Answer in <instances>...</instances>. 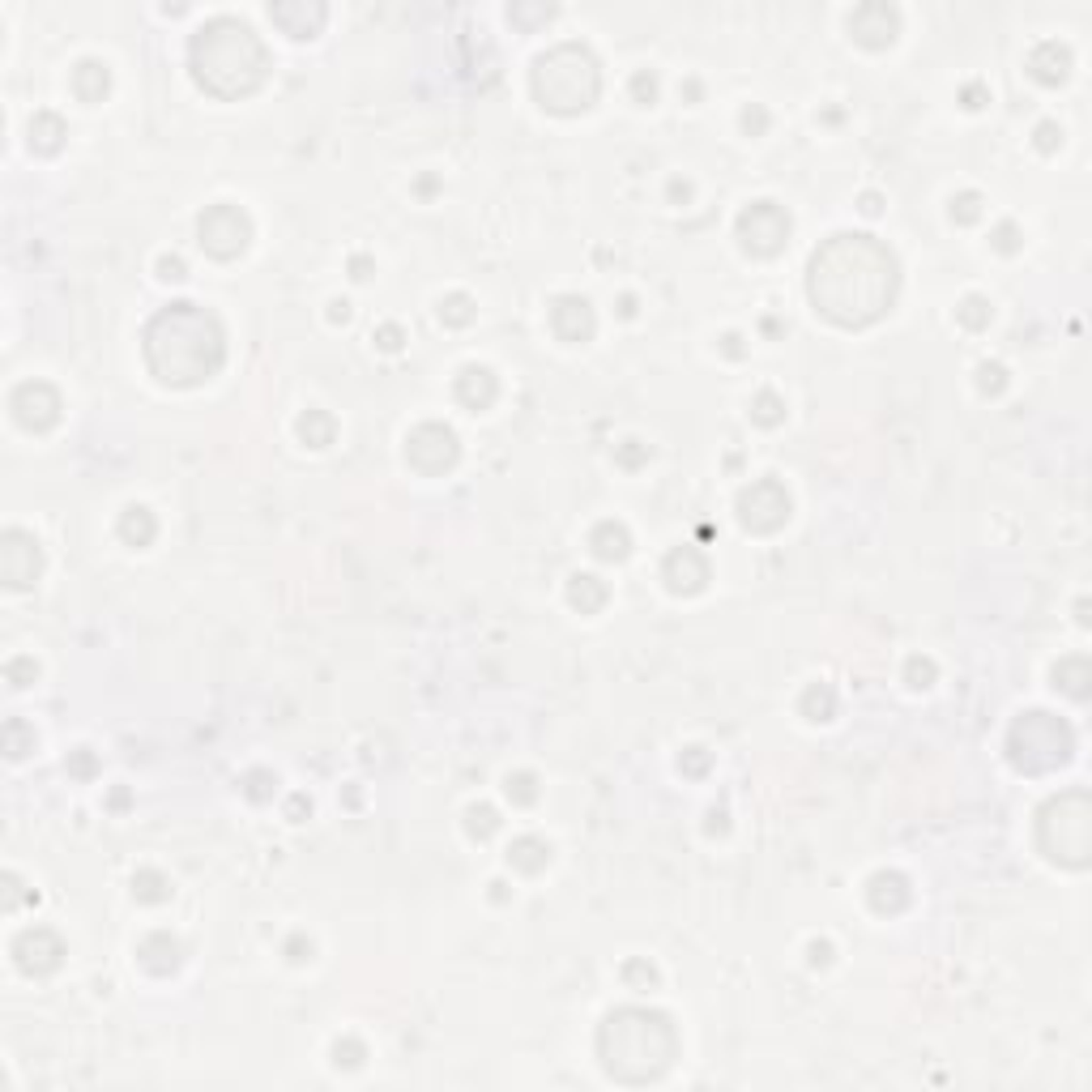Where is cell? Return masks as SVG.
<instances>
[{"mask_svg":"<svg viewBox=\"0 0 1092 1092\" xmlns=\"http://www.w3.org/2000/svg\"><path fill=\"white\" fill-rule=\"evenodd\" d=\"M896 256L871 235H832L811 256V303L832 325L862 328L879 321L896 299Z\"/></svg>","mask_w":1092,"mask_h":1092,"instance_id":"6da1fadb","label":"cell"},{"mask_svg":"<svg viewBox=\"0 0 1092 1092\" xmlns=\"http://www.w3.org/2000/svg\"><path fill=\"white\" fill-rule=\"evenodd\" d=\"M222 328L197 303H171L146 328V359L162 384H201L222 368Z\"/></svg>","mask_w":1092,"mask_h":1092,"instance_id":"7a4b0ae2","label":"cell"},{"mask_svg":"<svg viewBox=\"0 0 1092 1092\" xmlns=\"http://www.w3.org/2000/svg\"><path fill=\"white\" fill-rule=\"evenodd\" d=\"M269 52L240 18H214L193 39V77L214 99H243L265 81Z\"/></svg>","mask_w":1092,"mask_h":1092,"instance_id":"3957f363","label":"cell"},{"mask_svg":"<svg viewBox=\"0 0 1092 1092\" xmlns=\"http://www.w3.org/2000/svg\"><path fill=\"white\" fill-rule=\"evenodd\" d=\"M606 1071L624 1084H649L662 1071H671L678 1054V1032L662 1012H644V1007H624V1012L606 1016L602 1037H597Z\"/></svg>","mask_w":1092,"mask_h":1092,"instance_id":"277c9868","label":"cell"},{"mask_svg":"<svg viewBox=\"0 0 1092 1092\" xmlns=\"http://www.w3.org/2000/svg\"><path fill=\"white\" fill-rule=\"evenodd\" d=\"M597 90H602V73H597V61L590 47L559 43L546 56H538L534 94L546 111H559V115L585 111V108H593Z\"/></svg>","mask_w":1092,"mask_h":1092,"instance_id":"5b68a950","label":"cell"},{"mask_svg":"<svg viewBox=\"0 0 1092 1092\" xmlns=\"http://www.w3.org/2000/svg\"><path fill=\"white\" fill-rule=\"evenodd\" d=\"M1071 730L1050 718V713H1025L1012 725V738H1007V751H1012V764L1020 772H1050L1071 760Z\"/></svg>","mask_w":1092,"mask_h":1092,"instance_id":"8992f818","label":"cell"},{"mask_svg":"<svg viewBox=\"0 0 1092 1092\" xmlns=\"http://www.w3.org/2000/svg\"><path fill=\"white\" fill-rule=\"evenodd\" d=\"M1088 841H1092V819H1088V794H1063L1041 811V850L1046 858L1063 866H1084L1088 862Z\"/></svg>","mask_w":1092,"mask_h":1092,"instance_id":"52a82bcc","label":"cell"},{"mask_svg":"<svg viewBox=\"0 0 1092 1092\" xmlns=\"http://www.w3.org/2000/svg\"><path fill=\"white\" fill-rule=\"evenodd\" d=\"M197 235H201V248L209 256L231 261V256H240L243 248H248L252 222H248V214H243L240 205H214V209H205V214H201V222H197Z\"/></svg>","mask_w":1092,"mask_h":1092,"instance_id":"ba28073f","label":"cell"},{"mask_svg":"<svg viewBox=\"0 0 1092 1092\" xmlns=\"http://www.w3.org/2000/svg\"><path fill=\"white\" fill-rule=\"evenodd\" d=\"M738 240H743L747 252L772 256V252L785 248V240H790V218H785L781 205L756 201L751 209H743V218H738Z\"/></svg>","mask_w":1092,"mask_h":1092,"instance_id":"9c48e42d","label":"cell"},{"mask_svg":"<svg viewBox=\"0 0 1092 1092\" xmlns=\"http://www.w3.org/2000/svg\"><path fill=\"white\" fill-rule=\"evenodd\" d=\"M785 516H790V496H785V487L772 483V478L751 483L743 491V500H738V521H743L747 530H756V534L781 530Z\"/></svg>","mask_w":1092,"mask_h":1092,"instance_id":"30bf717a","label":"cell"},{"mask_svg":"<svg viewBox=\"0 0 1092 1092\" xmlns=\"http://www.w3.org/2000/svg\"><path fill=\"white\" fill-rule=\"evenodd\" d=\"M406 461L418 474H444L457 461V436L449 427H440V422H422L406 440Z\"/></svg>","mask_w":1092,"mask_h":1092,"instance_id":"8fae6325","label":"cell"},{"mask_svg":"<svg viewBox=\"0 0 1092 1092\" xmlns=\"http://www.w3.org/2000/svg\"><path fill=\"white\" fill-rule=\"evenodd\" d=\"M9 406H14V418L26 431H47L56 418H61V393H56L52 384H43V380L18 384L14 397H9Z\"/></svg>","mask_w":1092,"mask_h":1092,"instance_id":"7c38bea8","label":"cell"},{"mask_svg":"<svg viewBox=\"0 0 1092 1092\" xmlns=\"http://www.w3.org/2000/svg\"><path fill=\"white\" fill-rule=\"evenodd\" d=\"M39 543L22 530H9L5 534V546H0V572H5V585L9 590H26L39 577Z\"/></svg>","mask_w":1092,"mask_h":1092,"instance_id":"4fadbf2b","label":"cell"},{"mask_svg":"<svg viewBox=\"0 0 1092 1092\" xmlns=\"http://www.w3.org/2000/svg\"><path fill=\"white\" fill-rule=\"evenodd\" d=\"M14 956H18L22 973H52L56 965H61L65 947H61V939H56L52 931H43V926H39V931H22L18 935Z\"/></svg>","mask_w":1092,"mask_h":1092,"instance_id":"5bb4252c","label":"cell"},{"mask_svg":"<svg viewBox=\"0 0 1092 1092\" xmlns=\"http://www.w3.org/2000/svg\"><path fill=\"white\" fill-rule=\"evenodd\" d=\"M850 30H853V39L866 43V47H888L900 30V14L892 5H862V9H853Z\"/></svg>","mask_w":1092,"mask_h":1092,"instance_id":"9a60e30c","label":"cell"},{"mask_svg":"<svg viewBox=\"0 0 1092 1092\" xmlns=\"http://www.w3.org/2000/svg\"><path fill=\"white\" fill-rule=\"evenodd\" d=\"M704 581H709V563H704L700 550L683 546L666 559V585H671L675 593H700Z\"/></svg>","mask_w":1092,"mask_h":1092,"instance_id":"2e32d148","label":"cell"},{"mask_svg":"<svg viewBox=\"0 0 1092 1092\" xmlns=\"http://www.w3.org/2000/svg\"><path fill=\"white\" fill-rule=\"evenodd\" d=\"M550 325H555V333L563 337V342H585V337L593 333V312H590L585 299L568 295L550 308Z\"/></svg>","mask_w":1092,"mask_h":1092,"instance_id":"e0dca14e","label":"cell"},{"mask_svg":"<svg viewBox=\"0 0 1092 1092\" xmlns=\"http://www.w3.org/2000/svg\"><path fill=\"white\" fill-rule=\"evenodd\" d=\"M269 18H274L278 26L290 34V39H312V34L325 26V9L321 5H312V9L308 5H274V9H269Z\"/></svg>","mask_w":1092,"mask_h":1092,"instance_id":"ac0fdd59","label":"cell"},{"mask_svg":"<svg viewBox=\"0 0 1092 1092\" xmlns=\"http://www.w3.org/2000/svg\"><path fill=\"white\" fill-rule=\"evenodd\" d=\"M871 905H875L879 913H900V909L909 905V884H905V879H900L896 871L875 875V879H871Z\"/></svg>","mask_w":1092,"mask_h":1092,"instance_id":"d6986e66","label":"cell"},{"mask_svg":"<svg viewBox=\"0 0 1092 1092\" xmlns=\"http://www.w3.org/2000/svg\"><path fill=\"white\" fill-rule=\"evenodd\" d=\"M1028 68H1032V77H1037V81L1054 86V81L1067 77V68H1071V56H1067V47H1059V43H1041L1037 52H1032Z\"/></svg>","mask_w":1092,"mask_h":1092,"instance_id":"ffe728a7","label":"cell"},{"mask_svg":"<svg viewBox=\"0 0 1092 1092\" xmlns=\"http://www.w3.org/2000/svg\"><path fill=\"white\" fill-rule=\"evenodd\" d=\"M457 397L474 410L491 406V397H496V375H491L487 368H465L461 380H457Z\"/></svg>","mask_w":1092,"mask_h":1092,"instance_id":"44dd1931","label":"cell"},{"mask_svg":"<svg viewBox=\"0 0 1092 1092\" xmlns=\"http://www.w3.org/2000/svg\"><path fill=\"white\" fill-rule=\"evenodd\" d=\"M590 546H593V555H597V559H624V555H628V546H632V538H628L624 525L606 521V525H597V530H593Z\"/></svg>","mask_w":1092,"mask_h":1092,"instance_id":"7402d4cb","label":"cell"},{"mask_svg":"<svg viewBox=\"0 0 1092 1092\" xmlns=\"http://www.w3.org/2000/svg\"><path fill=\"white\" fill-rule=\"evenodd\" d=\"M73 86H77V99H86V103H99L103 94H108V68H103V65H94V61L77 65V73H73Z\"/></svg>","mask_w":1092,"mask_h":1092,"instance_id":"603a6c76","label":"cell"},{"mask_svg":"<svg viewBox=\"0 0 1092 1092\" xmlns=\"http://www.w3.org/2000/svg\"><path fill=\"white\" fill-rule=\"evenodd\" d=\"M546 858H550V850L538 837H521V841H512V850H508V862L521 866V871H530V875L543 871Z\"/></svg>","mask_w":1092,"mask_h":1092,"instance_id":"cb8c5ba5","label":"cell"},{"mask_svg":"<svg viewBox=\"0 0 1092 1092\" xmlns=\"http://www.w3.org/2000/svg\"><path fill=\"white\" fill-rule=\"evenodd\" d=\"M61 137H65L61 115L43 111V115H34V120H30V146H34V150H43V154H52V150L61 146Z\"/></svg>","mask_w":1092,"mask_h":1092,"instance_id":"d4e9b609","label":"cell"},{"mask_svg":"<svg viewBox=\"0 0 1092 1092\" xmlns=\"http://www.w3.org/2000/svg\"><path fill=\"white\" fill-rule=\"evenodd\" d=\"M568 597H572V606H581V615H593V610L606 602V585L597 577H572Z\"/></svg>","mask_w":1092,"mask_h":1092,"instance_id":"484cf974","label":"cell"},{"mask_svg":"<svg viewBox=\"0 0 1092 1092\" xmlns=\"http://www.w3.org/2000/svg\"><path fill=\"white\" fill-rule=\"evenodd\" d=\"M120 534H124L133 546H146L150 538H154V516H150L146 508H128L124 521H120Z\"/></svg>","mask_w":1092,"mask_h":1092,"instance_id":"4316f807","label":"cell"},{"mask_svg":"<svg viewBox=\"0 0 1092 1092\" xmlns=\"http://www.w3.org/2000/svg\"><path fill=\"white\" fill-rule=\"evenodd\" d=\"M299 431H303V440H308L312 449H325V444L333 440V418L321 415V410H308V418L299 422Z\"/></svg>","mask_w":1092,"mask_h":1092,"instance_id":"83f0119b","label":"cell"},{"mask_svg":"<svg viewBox=\"0 0 1092 1092\" xmlns=\"http://www.w3.org/2000/svg\"><path fill=\"white\" fill-rule=\"evenodd\" d=\"M803 704H807V718H815V709H819V721L832 718V691L828 687H811Z\"/></svg>","mask_w":1092,"mask_h":1092,"instance_id":"f1b7e54d","label":"cell"},{"mask_svg":"<svg viewBox=\"0 0 1092 1092\" xmlns=\"http://www.w3.org/2000/svg\"><path fill=\"white\" fill-rule=\"evenodd\" d=\"M496 828H500V819H496L491 807H474V811H469V832H474V837H491Z\"/></svg>","mask_w":1092,"mask_h":1092,"instance_id":"f546056e","label":"cell"},{"mask_svg":"<svg viewBox=\"0 0 1092 1092\" xmlns=\"http://www.w3.org/2000/svg\"><path fill=\"white\" fill-rule=\"evenodd\" d=\"M133 888H137V896H141V900H162V896H167V884H162L158 875H150V871H146V875H137V879H133Z\"/></svg>","mask_w":1092,"mask_h":1092,"instance_id":"4dcf8cb0","label":"cell"},{"mask_svg":"<svg viewBox=\"0 0 1092 1092\" xmlns=\"http://www.w3.org/2000/svg\"><path fill=\"white\" fill-rule=\"evenodd\" d=\"M440 316H444L449 325H465L474 312H469V299H465V295H453L449 303H440Z\"/></svg>","mask_w":1092,"mask_h":1092,"instance_id":"1f68e13d","label":"cell"},{"mask_svg":"<svg viewBox=\"0 0 1092 1092\" xmlns=\"http://www.w3.org/2000/svg\"><path fill=\"white\" fill-rule=\"evenodd\" d=\"M534 777L530 772H521V777H508V798H516V803H534Z\"/></svg>","mask_w":1092,"mask_h":1092,"instance_id":"d6a6232c","label":"cell"},{"mask_svg":"<svg viewBox=\"0 0 1092 1092\" xmlns=\"http://www.w3.org/2000/svg\"><path fill=\"white\" fill-rule=\"evenodd\" d=\"M960 321L973 325V328H982L985 321H990V308H985L982 299H965V308H960Z\"/></svg>","mask_w":1092,"mask_h":1092,"instance_id":"836d02e7","label":"cell"},{"mask_svg":"<svg viewBox=\"0 0 1092 1092\" xmlns=\"http://www.w3.org/2000/svg\"><path fill=\"white\" fill-rule=\"evenodd\" d=\"M952 214H956L960 222H973V218L982 214V197H978V193H965V197H960V201L952 205Z\"/></svg>","mask_w":1092,"mask_h":1092,"instance_id":"e575fe53","label":"cell"},{"mask_svg":"<svg viewBox=\"0 0 1092 1092\" xmlns=\"http://www.w3.org/2000/svg\"><path fill=\"white\" fill-rule=\"evenodd\" d=\"M756 418H760V422H777V418H781V402H777V397H772V393H760V397H756Z\"/></svg>","mask_w":1092,"mask_h":1092,"instance_id":"d590c367","label":"cell"},{"mask_svg":"<svg viewBox=\"0 0 1092 1092\" xmlns=\"http://www.w3.org/2000/svg\"><path fill=\"white\" fill-rule=\"evenodd\" d=\"M909 678H913V687H926L935 678V662H922V657H913L909 662Z\"/></svg>","mask_w":1092,"mask_h":1092,"instance_id":"8d00e7d4","label":"cell"},{"mask_svg":"<svg viewBox=\"0 0 1092 1092\" xmlns=\"http://www.w3.org/2000/svg\"><path fill=\"white\" fill-rule=\"evenodd\" d=\"M632 90H636V99H640V103H653L657 81H653L649 73H636V77H632Z\"/></svg>","mask_w":1092,"mask_h":1092,"instance_id":"74e56055","label":"cell"},{"mask_svg":"<svg viewBox=\"0 0 1092 1092\" xmlns=\"http://www.w3.org/2000/svg\"><path fill=\"white\" fill-rule=\"evenodd\" d=\"M982 389L985 393H999L1003 389V368H999V363H994V368L985 363V368H982Z\"/></svg>","mask_w":1092,"mask_h":1092,"instance_id":"f35d334b","label":"cell"},{"mask_svg":"<svg viewBox=\"0 0 1092 1092\" xmlns=\"http://www.w3.org/2000/svg\"><path fill=\"white\" fill-rule=\"evenodd\" d=\"M380 346H384V350H397V346H402V333H397L393 325H389V328H380Z\"/></svg>","mask_w":1092,"mask_h":1092,"instance_id":"ab89813d","label":"cell"},{"mask_svg":"<svg viewBox=\"0 0 1092 1092\" xmlns=\"http://www.w3.org/2000/svg\"><path fill=\"white\" fill-rule=\"evenodd\" d=\"M162 278L180 282V278H184V261H175V256H171V261H162Z\"/></svg>","mask_w":1092,"mask_h":1092,"instance_id":"60d3db41","label":"cell"},{"mask_svg":"<svg viewBox=\"0 0 1092 1092\" xmlns=\"http://www.w3.org/2000/svg\"><path fill=\"white\" fill-rule=\"evenodd\" d=\"M1054 133H1059L1054 124H1041V133H1037V137H1041V150H1054Z\"/></svg>","mask_w":1092,"mask_h":1092,"instance_id":"b9f144b4","label":"cell"},{"mask_svg":"<svg viewBox=\"0 0 1092 1092\" xmlns=\"http://www.w3.org/2000/svg\"><path fill=\"white\" fill-rule=\"evenodd\" d=\"M811 960H815V965H824V960H828V943H815V947H811Z\"/></svg>","mask_w":1092,"mask_h":1092,"instance_id":"7bdbcfd3","label":"cell"}]
</instances>
